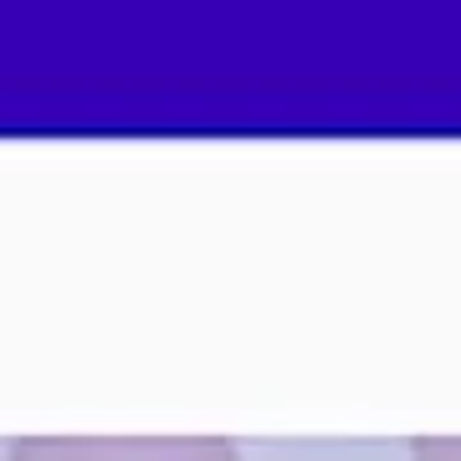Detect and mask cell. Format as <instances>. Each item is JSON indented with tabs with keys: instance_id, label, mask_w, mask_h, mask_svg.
<instances>
[{
	"instance_id": "cell-2",
	"label": "cell",
	"mask_w": 461,
	"mask_h": 461,
	"mask_svg": "<svg viewBox=\"0 0 461 461\" xmlns=\"http://www.w3.org/2000/svg\"><path fill=\"white\" fill-rule=\"evenodd\" d=\"M411 461H461V436H415Z\"/></svg>"
},
{
	"instance_id": "cell-1",
	"label": "cell",
	"mask_w": 461,
	"mask_h": 461,
	"mask_svg": "<svg viewBox=\"0 0 461 461\" xmlns=\"http://www.w3.org/2000/svg\"><path fill=\"white\" fill-rule=\"evenodd\" d=\"M5 461H241L226 436H21Z\"/></svg>"
}]
</instances>
